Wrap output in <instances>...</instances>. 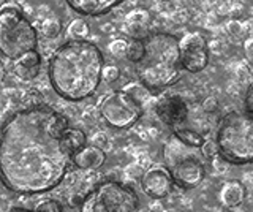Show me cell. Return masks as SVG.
Returning <instances> with one entry per match:
<instances>
[{
  "label": "cell",
  "mask_w": 253,
  "mask_h": 212,
  "mask_svg": "<svg viewBox=\"0 0 253 212\" xmlns=\"http://www.w3.org/2000/svg\"><path fill=\"white\" fill-rule=\"evenodd\" d=\"M68 127L67 117L46 105L21 109L8 117L0 144L5 187L19 195H40L57 187L71 163L63 143Z\"/></svg>",
  "instance_id": "1"
},
{
  "label": "cell",
  "mask_w": 253,
  "mask_h": 212,
  "mask_svg": "<svg viewBox=\"0 0 253 212\" xmlns=\"http://www.w3.org/2000/svg\"><path fill=\"white\" fill-rule=\"evenodd\" d=\"M105 59L89 40H68L59 46L47 65L52 89L68 101L89 98L103 81Z\"/></svg>",
  "instance_id": "2"
},
{
  "label": "cell",
  "mask_w": 253,
  "mask_h": 212,
  "mask_svg": "<svg viewBox=\"0 0 253 212\" xmlns=\"http://www.w3.org/2000/svg\"><path fill=\"white\" fill-rule=\"evenodd\" d=\"M146 54L138 64V78L150 90H163L180 78V43L171 34H149L144 37Z\"/></svg>",
  "instance_id": "3"
},
{
  "label": "cell",
  "mask_w": 253,
  "mask_h": 212,
  "mask_svg": "<svg viewBox=\"0 0 253 212\" xmlns=\"http://www.w3.org/2000/svg\"><path fill=\"white\" fill-rule=\"evenodd\" d=\"M215 141L226 163H253V113L245 109L225 114L218 122Z\"/></svg>",
  "instance_id": "4"
},
{
  "label": "cell",
  "mask_w": 253,
  "mask_h": 212,
  "mask_svg": "<svg viewBox=\"0 0 253 212\" xmlns=\"http://www.w3.org/2000/svg\"><path fill=\"white\" fill-rule=\"evenodd\" d=\"M38 32L16 2H5L0 8V51L10 60L37 49Z\"/></svg>",
  "instance_id": "5"
},
{
  "label": "cell",
  "mask_w": 253,
  "mask_h": 212,
  "mask_svg": "<svg viewBox=\"0 0 253 212\" xmlns=\"http://www.w3.org/2000/svg\"><path fill=\"white\" fill-rule=\"evenodd\" d=\"M163 160L171 171L174 182L180 188L192 190L200 185L206 177L204 154L201 147L185 144L174 133L165 143Z\"/></svg>",
  "instance_id": "6"
},
{
  "label": "cell",
  "mask_w": 253,
  "mask_h": 212,
  "mask_svg": "<svg viewBox=\"0 0 253 212\" xmlns=\"http://www.w3.org/2000/svg\"><path fill=\"white\" fill-rule=\"evenodd\" d=\"M79 212H139V198L130 185L106 179L84 196Z\"/></svg>",
  "instance_id": "7"
},
{
  "label": "cell",
  "mask_w": 253,
  "mask_h": 212,
  "mask_svg": "<svg viewBox=\"0 0 253 212\" xmlns=\"http://www.w3.org/2000/svg\"><path fill=\"white\" fill-rule=\"evenodd\" d=\"M100 113L109 127L117 130H126L131 128L141 119L144 108L128 92L117 90L111 92L109 95L103 98L100 105Z\"/></svg>",
  "instance_id": "8"
},
{
  "label": "cell",
  "mask_w": 253,
  "mask_h": 212,
  "mask_svg": "<svg viewBox=\"0 0 253 212\" xmlns=\"http://www.w3.org/2000/svg\"><path fill=\"white\" fill-rule=\"evenodd\" d=\"M182 68L190 73H200L209 64V48L206 38L198 32H190L179 40Z\"/></svg>",
  "instance_id": "9"
},
{
  "label": "cell",
  "mask_w": 253,
  "mask_h": 212,
  "mask_svg": "<svg viewBox=\"0 0 253 212\" xmlns=\"http://www.w3.org/2000/svg\"><path fill=\"white\" fill-rule=\"evenodd\" d=\"M155 114L166 127L172 131L176 128L185 127V121L188 117V106L180 95L176 93H165L155 103Z\"/></svg>",
  "instance_id": "10"
},
{
  "label": "cell",
  "mask_w": 253,
  "mask_h": 212,
  "mask_svg": "<svg viewBox=\"0 0 253 212\" xmlns=\"http://www.w3.org/2000/svg\"><path fill=\"white\" fill-rule=\"evenodd\" d=\"M176 184L171 171L166 165H152L141 176V188L147 196L155 200H162L168 196Z\"/></svg>",
  "instance_id": "11"
},
{
  "label": "cell",
  "mask_w": 253,
  "mask_h": 212,
  "mask_svg": "<svg viewBox=\"0 0 253 212\" xmlns=\"http://www.w3.org/2000/svg\"><path fill=\"white\" fill-rule=\"evenodd\" d=\"M106 162L105 149L97 144H85L81 151H78L71 157V163L75 165L78 170L84 171H93L103 167Z\"/></svg>",
  "instance_id": "12"
},
{
  "label": "cell",
  "mask_w": 253,
  "mask_h": 212,
  "mask_svg": "<svg viewBox=\"0 0 253 212\" xmlns=\"http://www.w3.org/2000/svg\"><path fill=\"white\" fill-rule=\"evenodd\" d=\"M124 0H67V3L83 16H103L121 5Z\"/></svg>",
  "instance_id": "13"
},
{
  "label": "cell",
  "mask_w": 253,
  "mask_h": 212,
  "mask_svg": "<svg viewBox=\"0 0 253 212\" xmlns=\"http://www.w3.org/2000/svg\"><path fill=\"white\" fill-rule=\"evenodd\" d=\"M11 62H13V73L22 81L35 80L40 73V68H42V57H40L37 49L22 54V56Z\"/></svg>",
  "instance_id": "14"
},
{
  "label": "cell",
  "mask_w": 253,
  "mask_h": 212,
  "mask_svg": "<svg viewBox=\"0 0 253 212\" xmlns=\"http://www.w3.org/2000/svg\"><path fill=\"white\" fill-rule=\"evenodd\" d=\"M245 195H247V190H245L244 184L241 180H228V182L223 184L220 190V201L223 206L226 208H236L239 204L244 203Z\"/></svg>",
  "instance_id": "15"
},
{
  "label": "cell",
  "mask_w": 253,
  "mask_h": 212,
  "mask_svg": "<svg viewBox=\"0 0 253 212\" xmlns=\"http://www.w3.org/2000/svg\"><path fill=\"white\" fill-rule=\"evenodd\" d=\"M126 29H128V34L133 38H144L147 37V29L150 24V14L147 10H133L128 18H126Z\"/></svg>",
  "instance_id": "16"
},
{
  "label": "cell",
  "mask_w": 253,
  "mask_h": 212,
  "mask_svg": "<svg viewBox=\"0 0 253 212\" xmlns=\"http://www.w3.org/2000/svg\"><path fill=\"white\" fill-rule=\"evenodd\" d=\"M63 143H65L67 151L71 154V157H73V154L81 151V149L87 144V136L81 128L68 127L65 135H63Z\"/></svg>",
  "instance_id": "17"
},
{
  "label": "cell",
  "mask_w": 253,
  "mask_h": 212,
  "mask_svg": "<svg viewBox=\"0 0 253 212\" xmlns=\"http://www.w3.org/2000/svg\"><path fill=\"white\" fill-rule=\"evenodd\" d=\"M180 141H184L185 144L188 146H193V147H203V144L206 143L204 136L201 135L200 131H196L193 128H188V127H180L176 128L172 131Z\"/></svg>",
  "instance_id": "18"
},
{
  "label": "cell",
  "mask_w": 253,
  "mask_h": 212,
  "mask_svg": "<svg viewBox=\"0 0 253 212\" xmlns=\"http://www.w3.org/2000/svg\"><path fill=\"white\" fill-rule=\"evenodd\" d=\"M122 90L128 92L130 95H133L142 106H144L147 101L150 100V97H152V90H150L146 84H142L141 81L139 83H130V84H126Z\"/></svg>",
  "instance_id": "19"
},
{
  "label": "cell",
  "mask_w": 253,
  "mask_h": 212,
  "mask_svg": "<svg viewBox=\"0 0 253 212\" xmlns=\"http://www.w3.org/2000/svg\"><path fill=\"white\" fill-rule=\"evenodd\" d=\"M146 54V43L144 38H133L131 42H128V49H126V59L133 64H139L144 59Z\"/></svg>",
  "instance_id": "20"
},
{
  "label": "cell",
  "mask_w": 253,
  "mask_h": 212,
  "mask_svg": "<svg viewBox=\"0 0 253 212\" xmlns=\"http://www.w3.org/2000/svg\"><path fill=\"white\" fill-rule=\"evenodd\" d=\"M89 32H90V27L83 18L73 19L68 26V35L71 40H87Z\"/></svg>",
  "instance_id": "21"
},
{
  "label": "cell",
  "mask_w": 253,
  "mask_h": 212,
  "mask_svg": "<svg viewBox=\"0 0 253 212\" xmlns=\"http://www.w3.org/2000/svg\"><path fill=\"white\" fill-rule=\"evenodd\" d=\"M62 21L59 18H46L43 22H42V34L46 37V38H55L60 32H62Z\"/></svg>",
  "instance_id": "22"
},
{
  "label": "cell",
  "mask_w": 253,
  "mask_h": 212,
  "mask_svg": "<svg viewBox=\"0 0 253 212\" xmlns=\"http://www.w3.org/2000/svg\"><path fill=\"white\" fill-rule=\"evenodd\" d=\"M108 49L116 57H124V56L126 57V49H128V43H126L125 40H114V42L109 43Z\"/></svg>",
  "instance_id": "23"
},
{
  "label": "cell",
  "mask_w": 253,
  "mask_h": 212,
  "mask_svg": "<svg viewBox=\"0 0 253 212\" xmlns=\"http://www.w3.org/2000/svg\"><path fill=\"white\" fill-rule=\"evenodd\" d=\"M35 208L40 211H46V212H63L62 203L57 200H43V201H40Z\"/></svg>",
  "instance_id": "24"
},
{
  "label": "cell",
  "mask_w": 253,
  "mask_h": 212,
  "mask_svg": "<svg viewBox=\"0 0 253 212\" xmlns=\"http://www.w3.org/2000/svg\"><path fill=\"white\" fill-rule=\"evenodd\" d=\"M201 151H203L206 159H215L217 155H220L217 141H212V139H206V143L203 144Z\"/></svg>",
  "instance_id": "25"
},
{
  "label": "cell",
  "mask_w": 253,
  "mask_h": 212,
  "mask_svg": "<svg viewBox=\"0 0 253 212\" xmlns=\"http://www.w3.org/2000/svg\"><path fill=\"white\" fill-rule=\"evenodd\" d=\"M121 78V70L116 65H105L103 68V81L105 83H114Z\"/></svg>",
  "instance_id": "26"
},
{
  "label": "cell",
  "mask_w": 253,
  "mask_h": 212,
  "mask_svg": "<svg viewBox=\"0 0 253 212\" xmlns=\"http://www.w3.org/2000/svg\"><path fill=\"white\" fill-rule=\"evenodd\" d=\"M217 108H218V101L215 97H208L203 101V109L206 113H215Z\"/></svg>",
  "instance_id": "27"
},
{
  "label": "cell",
  "mask_w": 253,
  "mask_h": 212,
  "mask_svg": "<svg viewBox=\"0 0 253 212\" xmlns=\"http://www.w3.org/2000/svg\"><path fill=\"white\" fill-rule=\"evenodd\" d=\"M245 108H247L250 113H253V81L249 85L247 93H245Z\"/></svg>",
  "instance_id": "28"
},
{
  "label": "cell",
  "mask_w": 253,
  "mask_h": 212,
  "mask_svg": "<svg viewBox=\"0 0 253 212\" xmlns=\"http://www.w3.org/2000/svg\"><path fill=\"white\" fill-rule=\"evenodd\" d=\"M244 51L249 54V56H253V38H247L244 42Z\"/></svg>",
  "instance_id": "29"
},
{
  "label": "cell",
  "mask_w": 253,
  "mask_h": 212,
  "mask_svg": "<svg viewBox=\"0 0 253 212\" xmlns=\"http://www.w3.org/2000/svg\"><path fill=\"white\" fill-rule=\"evenodd\" d=\"M93 144H97V146L103 147V146L106 144V136H105V135H101V133H98V135H95V138H93Z\"/></svg>",
  "instance_id": "30"
},
{
  "label": "cell",
  "mask_w": 253,
  "mask_h": 212,
  "mask_svg": "<svg viewBox=\"0 0 253 212\" xmlns=\"http://www.w3.org/2000/svg\"><path fill=\"white\" fill-rule=\"evenodd\" d=\"M8 212H35V209H29V208H21V206H13Z\"/></svg>",
  "instance_id": "31"
},
{
  "label": "cell",
  "mask_w": 253,
  "mask_h": 212,
  "mask_svg": "<svg viewBox=\"0 0 253 212\" xmlns=\"http://www.w3.org/2000/svg\"><path fill=\"white\" fill-rule=\"evenodd\" d=\"M35 212H46V211H40V209H37V208H35Z\"/></svg>",
  "instance_id": "32"
},
{
  "label": "cell",
  "mask_w": 253,
  "mask_h": 212,
  "mask_svg": "<svg viewBox=\"0 0 253 212\" xmlns=\"http://www.w3.org/2000/svg\"><path fill=\"white\" fill-rule=\"evenodd\" d=\"M163 2H169V0H163Z\"/></svg>",
  "instance_id": "33"
}]
</instances>
